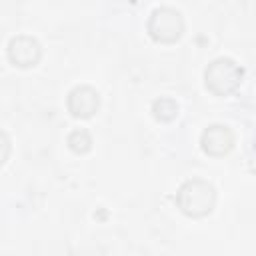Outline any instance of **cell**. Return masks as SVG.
I'll return each instance as SVG.
<instances>
[{
    "label": "cell",
    "instance_id": "cell-2",
    "mask_svg": "<svg viewBox=\"0 0 256 256\" xmlns=\"http://www.w3.org/2000/svg\"><path fill=\"white\" fill-rule=\"evenodd\" d=\"M242 74H244L242 68L232 58L220 56V58H216L208 64V68L204 72V82H206V88L212 94L228 96L240 86Z\"/></svg>",
    "mask_w": 256,
    "mask_h": 256
},
{
    "label": "cell",
    "instance_id": "cell-3",
    "mask_svg": "<svg viewBox=\"0 0 256 256\" xmlns=\"http://www.w3.org/2000/svg\"><path fill=\"white\" fill-rule=\"evenodd\" d=\"M148 34L160 44H174L184 32V18L176 8L160 6L148 18Z\"/></svg>",
    "mask_w": 256,
    "mask_h": 256
},
{
    "label": "cell",
    "instance_id": "cell-7",
    "mask_svg": "<svg viewBox=\"0 0 256 256\" xmlns=\"http://www.w3.org/2000/svg\"><path fill=\"white\" fill-rule=\"evenodd\" d=\"M152 114L160 122H170L178 116V104L172 98H158L152 102Z\"/></svg>",
    "mask_w": 256,
    "mask_h": 256
},
{
    "label": "cell",
    "instance_id": "cell-5",
    "mask_svg": "<svg viewBox=\"0 0 256 256\" xmlns=\"http://www.w3.org/2000/svg\"><path fill=\"white\" fill-rule=\"evenodd\" d=\"M66 106L74 118H90L96 114V110L100 106V94L92 86H86V84L74 86L68 92Z\"/></svg>",
    "mask_w": 256,
    "mask_h": 256
},
{
    "label": "cell",
    "instance_id": "cell-4",
    "mask_svg": "<svg viewBox=\"0 0 256 256\" xmlns=\"http://www.w3.org/2000/svg\"><path fill=\"white\" fill-rule=\"evenodd\" d=\"M6 52H8V60L14 66H20V68H30V66L38 64V60L42 58L40 42L36 38H32V36H26V34L14 36L8 42Z\"/></svg>",
    "mask_w": 256,
    "mask_h": 256
},
{
    "label": "cell",
    "instance_id": "cell-8",
    "mask_svg": "<svg viewBox=\"0 0 256 256\" xmlns=\"http://www.w3.org/2000/svg\"><path fill=\"white\" fill-rule=\"evenodd\" d=\"M68 146L72 152L76 154H86L90 148H92V136L88 130L84 128H76L68 134Z\"/></svg>",
    "mask_w": 256,
    "mask_h": 256
},
{
    "label": "cell",
    "instance_id": "cell-6",
    "mask_svg": "<svg viewBox=\"0 0 256 256\" xmlns=\"http://www.w3.org/2000/svg\"><path fill=\"white\" fill-rule=\"evenodd\" d=\"M200 146L208 156H224L234 146V132L224 124H212L202 132Z\"/></svg>",
    "mask_w": 256,
    "mask_h": 256
},
{
    "label": "cell",
    "instance_id": "cell-1",
    "mask_svg": "<svg viewBox=\"0 0 256 256\" xmlns=\"http://www.w3.org/2000/svg\"><path fill=\"white\" fill-rule=\"evenodd\" d=\"M176 204L186 216L202 218L212 212V208L216 204V190L210 182H206L202 178H190L178 188Z\"/></svg>",
    "mask_w": 256,
    "mask_h": 256
},
{
    "label": "cell",
    "instance_id": "cell-9",
    "mask_svg": "<svg viewBox=\"0 0 256 256\" xmlns=\"http://www.w3.org/2000/svg\"><path fill=\"white\" fill-rule=\"evenodd\" d=\"M8 156H10V138L4 130H0V166L8 160Z\"/></svg>",
    "mask_w": 256,
    "mask_h": 256
}]
</instances>
